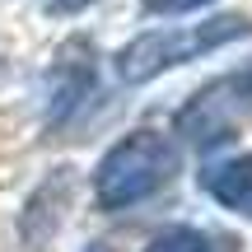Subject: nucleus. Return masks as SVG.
<instances>
[{"instance_id":"f257e3e1","label":"nucleus","mask_w":252,"mask_h":252,"mask_svg":"<svg viewBox=\"0 0 252 252\" xmlns=\"http://www.w3.org/2000/svg\"><path fill=\"white\" fill-rule=\"evenodd\" d=\"M248 33H252L248 14H215V19H201V24L145 28L112 56V65H117V80H126V84H150L163 70H178V65L196 61L206 52H220V47L238 42Z\"/></svg>"},{"instance_id":"f03ea898","label":"nucleus","mask_w":252,"mask_h":252,"mask_svg":"<svg viewBox=\"0 0 252 252\" xmlns=\"http://www.w3.org/2000/svg\"><path fill=\"white\" fill-rule=\"evenodd\" d=\"M178 173V150L163 131H131L112 145L94 168V201L98 210H131L163 191Z\"/></svg>"},{"instance_id":"7ed1b4c3","label":"nucleus","mask_w":252,"mask_h":252,"mask_svg":"<svg viewBox=\"0 0 252 252\" xmlns=\"http://www.w3.org/2000/svg\"><path fill=\"white\" fill-rule=\"evenodd\" d=\"M252 108V61L243 70L234 75H220L215 84H206L201 94H191V103L178 112V135L191 145H201V150H210V145L229 140V131H234V122L243 117Z\"/></svg>"},{"instance_id":"20e7f679","label":"nucleus","mask_w":252,"mask_h":252,"mask_svg":"<svg viewBox=\"0 0 252 252\" xmlns=\"http://www.w3.org/2000/svg\"><path fill=\"white\" fill-rule=\"evenodd\" d=\"M94 89V47L89 42H65L61 56L52 65V94H47V117L52 122H65Z\"/></svg>"},{"instance_id":"39448f33","label":"nucleus","mask_w":252,"mask_h":252,"mask_svg":"<svg viewBox=\"0 0 252 252\" xmlns=\"http://www.w3.org/2000/svg\"><path fill=\"white\" fill-rule=\"evenodd\" d=\"M201 187L220 201L224 210L252 220V154H229L201 168Z\"/></svg>"},{"instance_id":"423d86ee","label":"nucleus","mask_w":252,"mask_h":252,"mask_svg":"<svg viewBox=\"0 0 252 252\" xmlns=\"http://www.w3.org/2000/svg\"><path fill=\"white\" fill-rule=\"evenodd\" d=\"M145 252H215V238L201 234V229L173 224V229H163V234H154Z\"/></svg>"},{"instance_id":"0eeeda50","label":"nucleus","mask_w":252,"mask_h":252,"mask_svg":"<svg viewBox=\"0 0 252 252\" xmlns=\"http://www.w3.org/2000/svg\"><path fill=\"white\" fill-rule=\"evenodd\" d=\"M215 0H145V14H191V9H206Z\"/></svg>"},{"instance_id":"6e6552de","label":"nucleus","mask_w":252,"mask_h":252,"mask_svg":"<svg viewBox=\"0 0 252 252\" xmlns=\"http://www.w3.org/2000/svg\"><path fill=\"white\" fill-rule=\"evenodd\" d=\"M47 9H52V14H80V9H89L94 0H42Z\"/></svg>"},{"instance_id":"1a4fd4ad","label":"nucleus","mask_w":252,"mask_h":252,"mask_svg":"<svg viewBox=\"0 0 252 252\" xmlns=\"http://www.w3.org/2000/svg\"><path fill=\"white\" fill-rule=\"evenodd\" d=\"M89 252H108V248H103V243H89Z\"/></svg>"}]
</instances>
